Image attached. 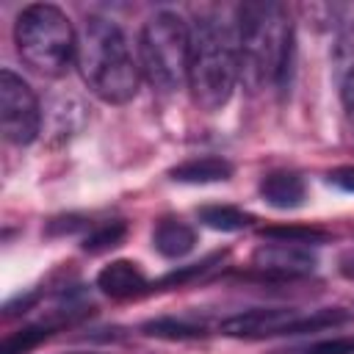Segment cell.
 Instances as JSON below:
<instances>
[{"mask_svg":"<svg viewBox=\"0 0 354 354\" xmlns=\"http://www.w3.org/2000/svg\"><path fill=\"white\" fill-rule=\"evenodd\" d=\"M326 180H329L335 188H340V191H346V194H354V166L332 169V171L326 174Z\"/></svg>","mask_w":354,"mask_h":354,"instance_id":"44dd1931","label":"cell"},{"mask_svg":"<svg viewBox=\"0 0 354 354\" xmlns=\"http://www.w3.org/2000/svg\"><path fill=\"white\" fill-rule=\"evenodd\" d=\"M141 332L149 337H163V340H196L207 335L202 324H194L188 318H155V321H147Z\"/></svg>","mask_w":354,"mask_h":354,"instance_id":"2e32d148","label":"cell"},{"mask_svg":"<svg viewBox=\"0 0 354 354\" xmlns=\"http://www.w3.org/2000/svg\"><path fill=\"white\" fill-rule=\"evenodd\" d=\"M260 196H263V202H268L277 210H293V207L304 205L307 185L296 171L277 169V171H268L260 180Z\"/></svg>","mask_w":354,"mask_h":354,"instance_id":"30bf717a","label":"cell"},{"mask_svg":"<svg viewBox=\"0 0 354 354\" xmlns=\"http://www.w3.org/2000/svg\"><path fill=\"white\" fill-rule=\"evenodd\" d=\"M86 86L111 105H124L138 91V66L130 55L127 39L116 22L88 17L77 33L75 53Z\"/></svg>","mask_w":354,"mask_h":354,"instance_id":"3957f363","label":"cell"},{"mask_svg":"<svg viewBox=\"0 0 354 354\" xmlns=\"http://www.w3.org/2000/svg\"><path fill=\"white\" fill-rule=\"evenodd\" d=\"M232 163L218 155H199L191 160L177 163L169 169V177L174 183H188V185H207V183H224L232 177Z\"/></svg>","mask_w":354,"mask_h":354,"instance_id":"7c38bea8","label":"cell"},{"mask_svg":"<svg viewBox=\"0 0 354 354\" xmlns=\"http://www.w3.org/2000/svg\"><path fill=\"white\" fill-rule=\"evenodd\" d=\"M141 72L152 88L160 94H174L188 83V58H191V28L183 17L171 11H158L149 17L138 36Z\"/></svg>","mask_w":354,"mask_h":354,"instance_id":"5b68a950","label":"cell"},{"mask_svg":"<svg viewBox=\"0 0 354 354\" xmlns=\"http://www.w3.org/2000/svg\"><path fill=\"white\" fill-rule=\"evenodd\" d=\"M332 64H335V80H337L346 133L354 138V25L340 33L332 53Z\"/></svg>","mask_w":354,"mask_h":354,"instance_id":"9c48e42d","label":"cell"},{"mask_svg":"<svg viewBox=\"0 0 354 354\" xmlns=\"http://www.w3.org/2000/svg\"><path fill=\"white\" fill-rule=\"evenodd\" d=\"M199 221L218 232H238V230H246L254 221V216L232 205H205L199 207Z\"/></svg>","mask_w":354,"mask_h":354,"instance_id":"9a60e30c","label":"cell"},{"mask_svg":"<svg viewBox=\"0 0 354 354\" xmlns=\"http://www.w3.org/2000/svg\"><path fill=\"white\" fill-rule=\"evenodd\" d=\"M351 321V313L340 307H321V310H293V307H254L246 313H238L227 321H221L218 332L227 337H243V340H260V337H277V335H304V332H321L335 329Z\"/></svg>","mask_w":354,"mask_h":354,"instance_id":"8992f818","label":"cell"},{"mask_svg":"<svg viewBox=\"0 0 354 354\" xmlns=\"http://www.w3.org/2000/svg\"><path fill=\"white\" fill-rule=\"evenodd\" d=\"M196 243V232L194 227H188L180 218H163L158 221L155 232H152V246L160 257L166 260H180L185 257Z\"/></svg>","mask_w":354,"mask_h":354,"instance_id":"4fadbf2b","label":"cell"},{"mask_svg":"<svg viewBox=\"0 0 354 354\" xmlns=\"http://www.w3.org/2000/svg\"><path fill=\"white\" fill-rule=\"evenodd\" d=\"M318 266L315 254L307 246H293V243H263L252 254V268L260 277L271 279H299L304 274H313Z\"/></svg>","mask_w":354,"mask_h":354,"instance_id":"ba28073f","label":"cell"},{"mask_svg":"<svg viewBox=\"0 0 354 354\" xmlns=\"http://www.w3.org/2000/svg\"><path fill=\"white\" fill-rule=\"evenodd\" d=\"M14 41L19 58L44 77H61L77 53V33L69 17L53 3L22 8L14 25Z\"/></svg>","mask_w":354,"mask_h":354,"instance_id":"277c9868","label":"cell"},{"mask_svg":"<svg viewBox=\"0 0 354 354\" xmlns=\"http://www.w3.org/2000/svg\"><path fill=\"white\" fill-rule=\"evenodd\" d=\"M241 77L257 88H285L293 58V25L279 3H243L235 11Z\"/></svg>","mask_w":354,"mask_h":354,"instance_id":"6da1fadb","label":"cell"},{"mask_svg":"<svg viewBox=\"0 0 354 354\" xmlns=\"http://www.w3.org/2000/svg\"><path fill=\"white\" fill-rule=\"evenodd\" d=\"M218 260H221V254H213V257H207V260H202V263H194V266H185V268H180V271H171V274H166V277L160 279V288H166V285H185L188 279H196V277H202L205 271H210L213 263H218Z\"/></svg>","mask_w":354,"mask_h":354,"instance_id":"d6986e66","label":"cell"},{"mask_svg":"<svg viewBox=\"0 0 354 354\" xmlns=\"http://www.w3.org/2000/svg\"><path fill=\"white\" fill-rule=\"evenodd\" d=\"M301 354H354V337H332L307 346Z\"/></svg>","mask_w":354,"mask_h":354,"instance_id":"ffe728a7","label":"cell"},{"mask_svg":"<svg viewBox=\"0 0 354 354\" xmlns=\"http://www.w3.org/2000/svg\"><path fill=\"white\" fill-rule=\"evenodd\" d=\"M124 238H127V224L124 221H105V224L88 230V235L83 238L80 249L88 252V254H102V252L116 249Z\"/></svg>","mask_w":354,"mask_h":354,"instance_id":"e0dca14e","label":"cell"},{"mask_svg":"<svg viewBox=\"0 0 354 354\" xmlns=\"http://www.w3.org/2000/svg\"><path fill=\"white\" fill-rule=\"evenodd\" d=\"M340 274H343L346 279H354V252H346V254L340 257Z\"/></svg>","mask_w":354,"mask_h":354,"instance_id":"7402d4cb","label":"cell"},{"mask_svg":"<svg viewBox=\"0 0 354 354\" xmlns=\"http://www.w3.org/2000/svg\"><path fill=\"white\" fill-rule=\"evenodd\" d=\"M53 332V324H30V326H22L17 332H11L3 346H0V354H28L33 351L39 343H44Z\"/></svg>","mask_w":354,"mask_h":354,"instance_id":"ac0fdd59","label":"cell"},{"mask_svg":"<svg viewBox=\"0 0 354 354\" xmlns=\"http://www.w3.org/2000/svg\"><path fill=\"white\" fill-rule=\"evenodd\" d=\"M241 77L238 22L224 14H202L191 28L188 88L202 111H221Z\"/></svg>","mask_w":354,"mask_h":354,"instance_id":"7a4b0ae2","label":"cell"},{"mask_svg":"<svg viewBox=\"0 0 354 354\" xmlns=\"http://www.w3.org/2000/svg\"><path fill=\"white\" fill-rule=\"evenodd\" d=\"M97 288L111 299H130L147 290V277L133 260H113L97 274Z\"/></svg>","mask_w":354,"mask_h":354,"instance_id":"8fae6325","label":"cell"},{"mask_svg":"<svg viewBox=\"0 0 354 354\" xmlns=\"http://www.w3.org/2000/svg\"><path fill=\"white\" fill-rule=\"evenodd\" d=\"M260 238L271 241V243H293V246H321L326 243L332 235L326 230L318 227H299V224H279V227H263Z\"/></svg>","mask_w":354,"mask_h":354,"instance_id":"5bb4252c","label":"cell"},{"mask_svg":"<svg viewBox=\"0 0 354 354\" xmlns=\"http://www.w3.org/2000/svg\"><path fill=\"white\" fill-rule=\"evenodd\" d=\"M0 124L6 141L25 147L39 136L41 111L33 88L11 69L0 72Z\"/></svg>","mask_w":354,"mask_h":354,"instance_id":"52a82bcc","label":"cell"}]
</instances>
